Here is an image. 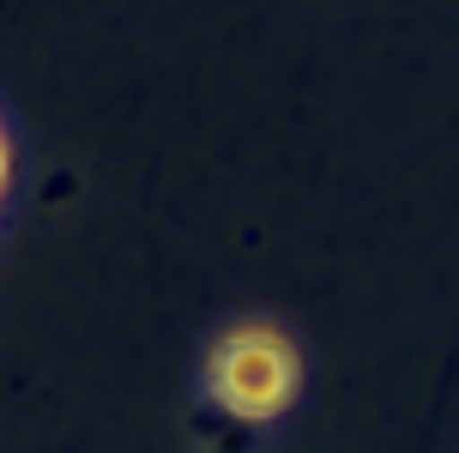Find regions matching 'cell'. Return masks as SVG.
Returning a JSON list of instances; mask_svg holds the SVG:
<instances>
[{
  "label": "cell",
  "mask_w": 459,
  "mask_h": 453,
  "mask_svg": "<svg viewBox=\"0 0 459 453\" xmlns=\"http://www.w3.org/2000/svg\"><path fill=\"white\" fill-rule=\"evenodd\" d=\"M6 176H13V152H6V134H0V194H6Z\"/></svg>",
  "instance_id": "7a4b0ae2"
},
{
  "label": "cell",
  "mask_w": 459,
  "mask_h": 453,
  "mask_svg": "<svg viewBox=\"0 0 459 453\" xmlns=\"http://www.w3.org/2000/svg\"><path fill=\"white\" fill-rule=\"evenodd\" d=\"M297 387H302L297 344L284 339L278 327H266V320L230 327L206 357L212 405L242 417V423H273V417H284V411L297 405Z\"/></svg>",
  "instance_id": "6da1fadb"
}]
</instances>
